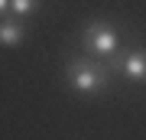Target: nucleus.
<instances>
[{"mask_svg":"<svg viewBox=\"0 0 146 140\" xmlns=\"http://www.w3.org/2000/svg\"><path fill=\"white\" fill-rule=\"evenodd\" d=\"M110 78H114V68L104 59H94L88 52L65 59V88L75 94H84V98L104 94L110 88Z\"/></svg>","mask_w":146,"mask_h":140,"instance_id":"f257e3e1","label":"nucleus"},{"mask_svg":"<svg viewBox=\"0 0 146 140\" xmlns=\"http://www.w3.org/2000/svg\"><path fill=\"white\" fill-rule=\"evenodd\" d=\"M120 49H123V33H120L114 23H107V20H88L81 26V52L110 62Z\"/></svg>","mask_w":146,"mask_h":140,"instance_id":"f03ea898","label":"nucleus"},{"mask_svg":"<svg viewBox=\"0 0 146 140\" xmlns=\"http://www.w3.org/2000/svg\"><path fill=\"white\" fill-rule=\"evenodd\" d=\"M107 65L114 68V75H123L127 82H133V85H146V46L130 49V52L120 49Z\"/></svg>","mask_w":146,"mask_h":140,"instance_id":"7ed1b4c3","label":"nucleus"},{"mask_svg":"<svg viewBox=\"0 0 146 140\" xmlns=\"http://www.w3.org/2000/svg\"><path fill=\"white\" fill-rule=\"evenodd\" d=\"M26 20H20V16H0V46L7 49H16L26 42Z\"/></svg>","mask_w":146,"mask_h":140,"instance_id":"20e7f679","label":"nucleus"},{"mask_svg":"<svg viewBox=\"0 0 146 140\" xmlns=\"http://www.w3.org/2000/svg\"><path fill=\"white\" fill-rule=\"evenodd\" d=\"M39 10H42V0H10V13L20 16V20H29Z\"/></svg>","mask_w":146,"mask_h":140,"instance_id":"39448f33","label":"nucleus"},{"mask_svg":"<svg viewBox=\"0 0 146 140\" xmlns=\"http://www.w3.org/2000/svg\"><path fill=\"white\" fill-rule=\"evenodd\" d=\"M10 13V0H0V16H7Z\"/></svg>","mask_w":146,"mask_h":140,"instance_id":"423d86ee","label":"nucleus"}]
</instances>
